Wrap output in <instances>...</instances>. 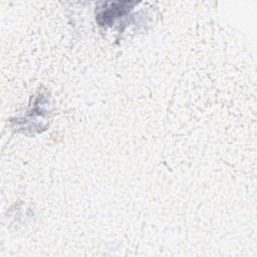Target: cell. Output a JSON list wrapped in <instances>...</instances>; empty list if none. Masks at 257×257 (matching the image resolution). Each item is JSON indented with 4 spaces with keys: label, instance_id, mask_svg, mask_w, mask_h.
<instances>
[{
    "label": "cell",
    "instance_id": "6da1fadb",
    "mask_svg": "<svg viewBox=\"0 0 257 257\" xmlns=\"http://www.w3.org/2000/svg\"><path fill=\"white\" fill-rule=\"evenodd\" d=\"M127 4H128V2H122V3H120L119 7H115L113 9H108V10L104 11L102 14H100V17L103 18V21L101 23L104 25H105V23L106 24L112 23V20L115 17H118L122 13L128 12V10H130V8H128V6H125Z\"/></svg>",
    "mask_w": 257,
    "mask_h": 257
}]
</instances>
